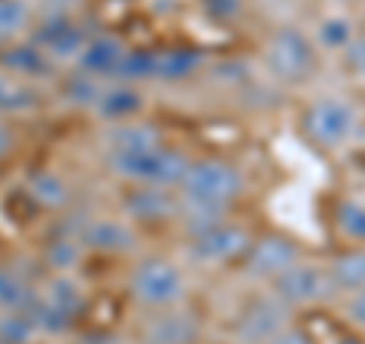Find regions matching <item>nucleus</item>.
I'll return each mask as SVG.
<instances>
[{
    "label": "nucleus",
    "instance_id": "obj_1",
    "mask_svg": "<svg viewBox=\"0 0 365 344\" xmlns=\"http://www.w3.org/2000/svg\"><path fill=\"white\" fill-rule=\"evenodd\" d=\"M259 61L271 83L283 88H302L319 71V49L314 46L311 34L299 25H277L262 40Z\"/></svg>",
    "mask_w": 365,
    "mask_h": 344
},
{
    "label": "nucleus",
    "instance_id": "obj_2",
    "mask_svg": "<svg viewBox=\"0 0 365 344\" xmlns=\"http://www.w3.org/2000/svg\"><path fill=\"white\" fill-rule=\"evenodd\" d=\"M299 131L319 153H341L362 134V110L344 95H317L299 113Z\"/></svg>",
    "mask_w": 365,
    "mask_h": 344
},
{
    "label": "nucleus",
    "instance_id": "obj_3",
    "mask_svg": "<svg viewBox=\"0 0 365 344\" xmlns=\"http://www.w3.org/2000/svg\"><path fill=\"white\" fill-rule=\"evenodd\" d=\"M247 192L244 168L225 156H192V162L182 174L177 195L186 201L210 204V208L232 211Z\"/></svg>",
    "mask_w": 365,
    "mask_h": 344
},
{
    "label": "nucleus",
    "instance_id": "obj_4",
    "mask_svg": "<svg viewBox=\"0 0 365 344\" xmlns=\"http://www.w3.org/2000/svg\"><path fill=\"white\" fill-rule=\"evenodd\" d=\"M189 280L180 262L168 256H140L128 271V295L143 311H162L186 302Z\"/></svg>",
    "mask_w": 365,
    "mask_h": 344
},
{
    "label": "nucleus",
    "instance_id": "obj_5",
    "mask_svg": "<svg viewBox=\"0 0 365 344\" xmlns=\"http://www.w3.org/2000/svg\"><path fill=\"white\" fill-rule=\"evenodd\" d=\"M189 162L192 156L182 153L180 146H170L168 141L143 153L107 158L110 171L119 180L128 183V186H162V189H177Z\"/></svg>",
    "mask_w": 365,
    "mask_h": 344
},
{
    "label": "nucleus",
    "instance_id": "obj_6",
    "mask_svg": "<svg viewBox=\"0 0 365 344\" xmlns=\"http://www.w3.org/2000/svg\"><path fill=\"white\" fill-rule=\"evenodd\" d=\"M268 293L277 299L287 311H311V308L326 305L329 299H335V286L329 280V271H326V262H317V259H299L292 265L277 274L271 283H268Z\"/></svg>",
    "mask_w": 365,
    "mask_h": 344
},
{
    "label": "nucleus",
    "instance_id": "obj_7",
    "mask_svg": "<svg viewBox=\"0 0 365 344\" xmlns=\"http://www.w3.org/2000/svg\"><path fill=\"white\" fill-rule=\"evenodd\" d=\"M253 228L244 223L225 216L222 223H216L204 232L186 238V259L195 262L201 268H222V265H237V259L244 256V250L253 241Z\"/></svg>",
    "mask_w": 365,
    "mask_h": 344
},
{
    "label": "nucleus",
    "instance_id": "obj_8",
    "mask_svg": "<svg viewBox=\"0 0 365 344\" xmlns=\"http://www.w3.org/2000/svg\"><path fill=\"white\" fill-rule=\"evenodd\" d=\"M302 256H304V250L292 235H287V232H259V235H253V241H250L244 256L237 259V271H241L250 283L268 286L277 274H283Z\"/></svg>",
    "mask_w": 365,
    "mask_h": 344
},
{
    "label": "nucleus",
    "instance_id": "obj_9",
    "mask_svg": "<svg viewBox=\"0 0 365 344\" xmlns=\"http://www.w3.org/2000/svg\"><path fill=\"white\" fill-rule=\"evenodd\" d=\"M289 323H292V311H287L271 293H259L235 314L232 341L235 344H268Z\"/></svg>",
    "mask_w": 365,
    "mask_h": 344
},
{
    "label": "nucleus",
    "instance_id": "obj_10",
    "mask_svg": "<svg viewBox=\"0 0 365 344\" xmlns=\"http://www.w3.org/2000/svg\"><path fill=\"white\" fill-rule=\"evenodd\" d=\"M204 335L201 317L182 305L162 308V311H146V320L137 329L140 344H198Z\"/></svg>",
    "mask_w": 365,
    "mask_h": 344
},
{
    "label": "nucleus",
    "instance_id": "obj_11",
    "mask_svg": "<svg viewBox=\"0 0 365 344\" xmlns=\"http://www.w3.org/2000/svg\"><path fill=\"white\" fill-rule=\"evenodd\" d=\"M180 208L177 189H162V186H131L122 195V211L128 223H174Z\"/></svg>",
    "mask_w": 365,
    "mask_h": 344
},
{
    "label": "nucleus",
    "instance_id": "obj_12",
    "mask_svg": "<svg viewBox=\"0 0 365 344\" xmlns=\"http://www.w3.org/2000/svg\"><path fill=\"white\" fill-rule=\"evenodd\" d=\"M31 40L49 52L55 61H73L88 40V31L73 16H43L40 25L31 31Z\"/></svg>",
    "mask_w": 365,
    "mask_h": 344
},
{
    "label": "nucleus",
    "instance_id": "obj_13",
    "mask_svg": "<svg viewBox=\"0 0 365 344\" xmlns=\"http://www.w3.org/2000/svg\"><path fill=\"white\" fill-rule=\"evenodd\" d=\"M158 143H165L162 128L143 122L140 116L125 119V122H107V128H104V156L107 158L143 153V150H153Z\"/></svg>",
    "mask_w": 365,
    "mask_h": 344
},
{
    "label": "nucleus",
    "instance_id": "obj_14",
    "mask_svg": "<svg viewBox=\"0 0 365 344\" xmlns=\"http://www.w3.org/2000/svg\"><path fill=\"white\" fill-rule=\"evenodd\" d=\"M76 241L88 250H101V253H131L137 235H134V223L128 220L95 216V220H86L76 228Z\"/></svg>",
    "mask_w": 365,
    "mask_h": 344
},
{
    "label": "nucleus",
    "instance_id": "obj_15",
    "mask_svg": "<svg viewBox=\"0 0 365 344\" xmlns=\"http://www.w3.org/2000/svg\"><path fill=\"white\" fill-rule=\"evenodd\" d=\"M125 49H128V43L116 37V34H88V40L83 43L73 64L76 71H83L95 79H113Z\"/></svg>",
    "mask_w": 365,
    "mask_h": 344
},
{
    "label": "nucleus",
    "instance_id": "obj_16",
    "mask_svg": "<svg viewBox=\"0 0 365 344\" xmlns=\"http://www.w3.org/2000/svg\"><path fill=\"white\" fill-rule=\"evenodd\" d=\"M55 64L58 61H55L46 49H40L34 40H9V43L0 46V71L34 79V83L52 76Z\"/></svg>",
    "mask_w": 365,
    "mask_h": 344
},
{
    "label": "nucleus",
    "instance_id": "obj_17",
    "mask_svg": "<svg viewBox=\"0 0 365 344\" xmlns=\"http://www.w3.org/2000/svg\"><path fill=\"white\" fill-rule=\"evenodd\" d=\"M207 52L195 46H168L155 49V79L158 83H186V79L207 71Z\"/></svg>",
    "mask_w": 365,
    "mask_h": 344
},
{
    "label": "nucleus",
    "instance_id": "obj_18",
    "mask_svg": "<svg viewBox=\"0 0 365 344\" xmlns=\"http://www.w3.org/2000/svg\"><path fill=\"white\" fill-rule=\"evenodd\" d=\"M326 271L338 295H353L365 290V247L341 244L326 259Z\"/></svg>",
    "mask_w": 365,
    "mask_h": 344
},
{
    "label": "nucleus",
    "instance_id": "obj_19",
    "mask_svg": "<svg viewBox=\"0 0 365 344\" xmlns=\"http://www.w3.org/2000/svg\"><path fill=\"white\" fill-rule=\"evenodd\" d=\"M143 91L134 83H119L113 79L110 86L101 88V95L95 101V113L104 122H125V119H137L143 113Z\"/></svg>",
    "mask_w": 365,
    "mask_h": 344
},
{
    "label": "nucleus",
    "instance_id": "obj_20",
    "mask_svg": "<svg viewBox=\"0 0 365 344\" xmlns=\"http://www.w3.org/2000/svg\"><path fill=\"white\" fill-rule=\"evenodd\" d=\"M43 88L34 79L0 71V116H21L43 107Z\"/></svg>",
    "mask_w": 365,
    "mask_h": 344
},
{
    "label": "nucleus",
    "instance_id": "obj_21",
    "mask_svg": "<svg viewBox=\"0 0 365 344\" xmlns=\"http://www.w3.org/2000/svg\"><path fill=\"white\" fill-rule=\"evenodd\" d=\"M329 223L341 244L365 247V198L359 195H338L329 208Z\"/></svg>",
    "mask_w": 365,
    "mask_h": 344
},
{
    "label": "nucleus",
    "instance_id": "obj_22",
    "mask_svg": "<svg viewBox=\"0 0 365 344\" xmlns=\"http://www.w3.org/2000/svg\"><path fill=\"white\" fill-rule=\"evenodd\" d=\"M356 31H359V25H356V19H353V16H347V13H329V16H323L317 21L311 40L319 49V55H323V52L338 55L353 40V34H356Z\"/></svg>",
    "mask_w": 365,
    "mask_h": 344
},
{
    "label": "nucleus",
    "instance_id": "obj_23",
    "mask_svg": "<svg viewBox=\"0 0 365 344\" xmlns=\"http://www.w3.org/2000/svg\"><path fill=\"white\" fill-rule=\"evenodd\" d=\"M113 79H119V83H134V86L137 83H146V79H155V49L128 46Z\"/></svg>",
    "mask_w": 365,
    "mask_h": 344
},
{
    "label": "nucleus",
    "instance_id": "obj_24",
    "mask_svg": "<svg viewBox=\"0 0 365 344\" xmlns=\"http://www.w3.org/2000/svg\"><path fill=\"white\" fill-rule=\"evenodd\" d=\"M31 195L34 201L43 204V208H67L71 204V186H67V180L52 174V171H40L37 177H31Z\"/></svg>",
    "mask_w": 365,
    "mask_h": 344
},
{
    "label": "nucleus",
    "instance_id": "obj_25",
    "mask_svg": "<svg viewBox=\"0 0 365 344\" xmlns=\"http://www.w3.org/2000/svg\"><path fill=\"white\" fill-rule=\"evenodd\" d=\"M34 290L25 283V278L16 268L0 265V308L4 311H28L34 305Z\"/></svg>",
    "mask_w": 365,
    "mask_h": 344
},
{
    "label": "nucleus",
    "instance_id": "obj_26",
    "mask_svg": "<svg viewBox=\"0 0 365 344\" xmlns=\"http://www.w3.org/2000/svg\"><path fill=\"white\" fill-rule=\"evenodd\" d=\"M31 21L28 0H0V46L16 40Z\"/></svg>",
    "mask_w": 365,
    "mask_h": 344
},
{
    "label": "nucleus",
    "instance_id": "obj_27",
    "mask_svg": "<svg viewBox=\"0 0 365 344\" xmlns=\"http://www.w3.org/2000/svg\"><path fill=\"white\" fill-rule=\"evenodd\" d=\"M101 88H104V79H95L83 71H73L64 79V98L71 101V104H79V107H95Z\"/></svg>",
    "mask_w": 365,
    "mask_h": 344
},
{
    "label": "nucleus",
    "instance_id": "obj_28",
    "mask_svg": "<svg viewBox=\"0 0 365 344\" xmlns=\"http://www.w3.org/2000/svg\"><path fill=\"white\" fill-rule=\"evenodd\" d=\"M79 253H83V244H79L76 238H71V235H64V238H58V241H52L49 250H46V256H49V265H52L55 271H64V268L76 265Z\"/></svg>",
    "mask_w": 365,
    "mask_h": 344
},
{
    "label": "nucleus",
    "instance_id": "obj_29",
    "mask_svg": "<svg viewBox=\"0 0 365 344\" xmlns=\"http://www.w3.org/2000/svg\"><path fill=\"white\" fill-rule=\"evenodd\" d=\"M341 64H344V71L356 79H365V28H359L353 34V40L344 46V49L338 52Z\"/></svg>",
    "mask_w": 365,
    "mask_h": 344
},
{
    "label": "nucleus",
    "instance_id": "obj_30",
    "mask_svg": "<svg viewBox=\"0 0 365 344\" xmlns=\"http://www.w3.org/2000/svg\"><path fill=\"white\" fill-rule=\"evenodd\" d=\"M204 16L216 25H228V21H237L244 13V0H201Z\"/></svg>",
    "mask_w": 365,
    "mask_h": 344
},
{
    "label": "nucleus",
    "instance_id": "obj_31",
    "mask_svg": "<svg viewBox=\"0 0 365 344\" xmlns=\"http://www.w3.org/2000/svg\"><path fill=\"white\" fill-rule=\"evenodd\" d=\"M344 317H347V323L365 338V290L344 295Z\"/></svg>",
    "mask_w": 365,
    "mask_h": 344
},
{
    "label": "nucleus",
    "instance_id": "obj_32",
    "mask_svg": "<svg viewBox=\"0 0 365 344\" xmlns=\"http://www.w3.org/2000/svg\"><path fill=\"white\" fill-rule=\"evenodd\" d=\"M268 344H319V341L314 338V332L304 329L302 323H289V326H283Z\"/></svg>",
    "mask_w": 365,
    "mask_h": 344
},
{
    "label": "nucleus",
    "instance_id": "obj_33",
    "mask_svg": "<svg viewBox=\"0 0 365 344\" xmlns=\"http://www.w3.org/2000/svg\"><path fill=\"white\" fill-rule=\"evenodd\" d=\"M13 153H16V134L4 119H0V162H6Z\"/></svg>",
    "mask_w": 365,
    "mask_h": 344
},
{
    "label": "nucleus",
    "instance_id": "obj_34",
    "mask_svg": "<svg viewBox=\"0 0 365 344\" xmlns=\"http://www.w3.org/2000/svg\"><path fill=\"white\" fill-rule=\"evenodd\" d=\"M335 344H365V338L359 335V332H350V335H341V338H335Z\"/></svg>",
    "mask_w": 365,
    "mask_h": 344
},
{
    "label": "nucleus",
    "instance_id": "obj_35",
    "mask_svg": "<svg viewBox=\"0 0 365 344\" xmlns=\"http://www.w3.org/2000/svg\"><path fill=\"white\" fill-rule=\"evenodd\" d=\"M338 4H359V0H338Z\"/></svg>",
    "mask_w": 365,
    "mask_h": 344
}]
</instances>
